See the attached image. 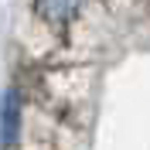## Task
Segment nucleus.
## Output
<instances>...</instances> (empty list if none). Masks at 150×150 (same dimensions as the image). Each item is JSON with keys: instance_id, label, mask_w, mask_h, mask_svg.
Segmentation results:
<instances>
[{"instance_id": "f257e3e1", "label": "nucleus", "mask_w": 150, "mask_h": 150, "mask_svg": "<svg viewBox=\"0 0 150 150\" xmlns=\"http://www.w3.org/2000/svg\"><path fill=\"white\" fill-rule=\"evenodd\" d=\"M17 130H21V96L17 89H7L4 92V147L17 140Z\"/></svg>"}, {"instance_id": "f03ea898", "label": "nucleus", "mask_w": 150, "mask_h": 150, "mask_svg": "<svg viewBox=\"0 0 150 150\" xmlns=\"http://www.w3.org/2000/svg\"><path fill=\"white\" fill-rule=\"evenodd\" d=\"M79 7V0H38V10L45 14L48 21H68L72 17V10Z\"/></svg>"}]
</instances>
